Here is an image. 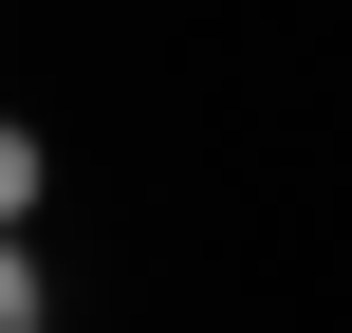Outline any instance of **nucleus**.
<instances>
[{
  "instance_id": "obj_1",
  "label": "nucleus",
  "mask_w": 352,
  "mask_h": 333,
  "mask_svg": "<svg viewBox=\"0 0 352 333\" xmlns=\"http://www.w3.org/2000/svg\"><path fill=\"white\" fill-rule=\"evenodd\" d=\"M0 333H56V278H37V241L0 222Z\"/></svg>"
},
{
  "instance_id": "obj_2",
  "label": "nucleus",
  "mask_w": 352,
  "mask_h": 333,
  "mask_svg": "<svg viewBox=\"0 0 352 333\" xmlns=\"http://www.w3.org/2000/svg\"><path fill=\"white\" fill-rule=\"evenodd\" d=\"M37 185H56V148H37L19 111H0V222H37Z\"/></svg>"
}]
</instances>
